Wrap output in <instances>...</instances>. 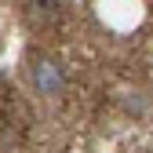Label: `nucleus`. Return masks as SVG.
Masks as SVG:
<instances>
[{"instance_id": "1", "label": "nucleus", "mask_w": 153, "mask_h": 153, "mask_svg": "<svg viewBox=\"0 0 153 153\" xmlns=\"http://www.w3.org/2000/svg\"><path fill=\"white\" fill-rule=\"evenodd\" d=\"M29 76H33V88L40 91V95H59L62 88H66V76H62V66L55 62V59H33V69H29Z\"/></svg>"}]
</instances>
